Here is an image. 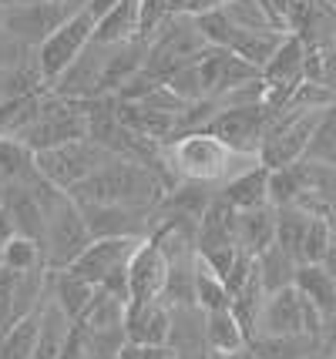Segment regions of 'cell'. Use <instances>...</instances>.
Wrapping results in <instances>:
<instances>
[{
  "mask_svg": "<svg viewBox=\"0 0 336 359\" xmlns=\"http://www.w3.org/2000/svg\"><path fill=\"white\" fill-rule=\"evenodd\" d=\"M296 269H300V262L279 245H269L256 259V276L262 282V289H266V296L279 292V289H289L296 282Z\"/></svg>",
  "mask_w": 336,
  "mask_h": 359,
  "instance_id": "28",
  "label": "cell"
},
{
  "mask_svg": "<svg viewBox=\"0 0 336 359\" xmlns=\"http://www.w3.org/2000/svg\"><path fill=\"white\" fill-rule=\"evenodd\" d=\"M91 238H152L159 229V208L125 205H81Z\"/></svg>",
  "mask_w": 336,
  "mask_h": 359,
  "instance_id": "9",
  "label": "cell"
},
{
  "mask_svg": "<svg viewBox=\"0 0 336 359\" xmlns=\"http://www.w3.org/2000/svg\"><path fill=\"white\" fill-rule=\"evenodd\" d=\"M330 359H336V353H333V356H330Z\"/></svg>",
  "mask_w": 336,
  "mask_h": 359,
  "instance_id": "50",
  "label": "cell"
},
{
  "mask_svg": "<svg viewBox=\"0 0 336 359\" xmlns=\"http://www.w3.org/2000/svg\"><path fill=\"white\" fill-rule=\"evenodd\" d=\"M195 27L208 47H229L232 34H236V24L225 14V7H208L202 14H195Z\"/></svg>",
  "mask_w": 336,
  "mask_h": 359,
  "instance_id": "35",
  "label": "cell"
},
{
  "mask_svg": "<svg viewBox=\"0 0 336 359\" xmlns=\"http://www.w3.org/2000/svg\"><path fill=\"white\" fill-rule=\"evenodd\" d=\"M219 198L225 205H232L236 212H253V208H266L269 205V168L266 165H253L239 172L236 178H229L219 188Z\"/></svg>",
  "mask_w": 336,
  "mask_h": 359,
  "instance_id": "19",
  "label": "cell"
},
{
  "mask_svg": "<svg viewBox=\"0 0 336 359\" xmlns=\"http://www.w3.org/2000/svg\"><path fill=\"white\" fill-rule=\"evenodd\" d=\"M161 161L172 175V182H189V185H208L222 188L229 178L259 165V158L236 155L229 144L215 138L212 131H182L178 138L161 144Z\"/></svg>",
  "mask_w": 336,
  "mask_h": 359,
  "instance_id": "2",
  "label": "cell"
},
{
  "mask_svg": "<svg viewBox=\"0 0 336 359\" xmlns=\"http://www.w3.org/2000/svg\"><path fill=\"white\" fill-rule=\"evenodd\" d=\"M313 359H330V356H326V353H320V356H313Z\"/></svg>",
  "mask_w": 336,
  "mask_h": 359,
  "instance_id": "48",
  "label": "cell"
},
{
  "mask_svg": "<svg viewBox=\"0 0 336 359\" xmlns=\"http://www.w3.org/2000/svg\"><path fill=\"white\" fill-rule=\"evenodd\" d=\"M320 346L326 356H333L336 353V313H330L323 319V332H320Z\"/></svg>",
  "mask_w": 336,
  "mask_h": 359,
  "instance_id": "40",
  "label": "cell"
},
{
  "mask_svg": "<svg viewBox=\"0 0 336 359\" xmlns=\"http://www.w3.org/2000/svg\"><path fill=\"white\" fill-rule=\"evenodd\" d=\"M236 238H239V249L246 255L259 259L262 252L276 245V208H253V212H239V225H236Z\"/></svg>",
  "mask_w": 336,
  "mask_h": 359,
  "instance_id": "21",
  "label": "cell"
},
{
  "mask_svg": "<svg viewBox=\"0 0 336 359\" xmlns=\"http://www.w3.org/2000/svg\"><path fill=\"white\" fill-rule=\"evenodd\" d=\"M306 161H320V165H333L336 168V104L326 108L323 121L316 125L313 138H309V148H306Z\"/></svg>",
  "mask_w": 336,
  "mask_h": 359,
  "instance_id": "34",
  "label": "cell"
},
{
  "mask_svg": "<svg viewBox=\"0 0 336 359\" xmlns=\"http://www.w3.org/2000/svg\"><path fill=\"white\" fill-rule=\"evenodd\" d=\"M14 222L7 219V212H4V208H0V249H4V245H7V242H11V238H14Z\"/></svg>",
  "mask_w": 336,
  "mask_h": 359,
  "instance_id": "42",
  "label": "cell"
},
{
  "mask_svg": "<svg viewBox=\"0 0 336 359\" xmlns=\"http://www.w3.org/2000/svg\"><path fill=\"white\" fill-rule=\"evenodd\" d=\"M71 326L74 323L48 299L44 302V313H41V336H37V346H34L31 359H61L67 336H71Z\"/></svg>",
  "mask_w": 336,
  "mask_h": 359,
  "instance_id": "26",
  "label": "cell"
},
{
  "mask_svg": "<svg viewBox=\"0 0 336 359\" xmlns=\"http://www.w3.org/2000/svg\"><path fill=\"white\" fill-rule=\"evenodd\" d=\"M330 242H333V232H330V225H326V219H313L309 222V232H306L303 238V259L306 266H320L323 255H326V249H330ZM300 262V266H303Z\"/></svg>",
  "mask_w": 336,
  "mask_h": 359,
  "instance_id": "38",
  "label": "cell"
},
{
  "mask_svg": "<svg viewBox=\"0 0 336 359\" xmlns=\"http://www.w3.org/2000/svg\"><path fill=\"white\" fill-rule=\"evenodd\" d=\"M41 313H44V306L37 313L24 316L20 323H14L0 336V359H31L34 356V346H37V336H41Z\"/></svg>",
  "mask_w": 336,
  "mask_h": 359,
  "instance_id": "31",
  "label": "cell"
},
{
  "mask_svg": "<svg viewBox=\"0 0 336 359\" xmlns=\"http://www.w3.org/2000/svg\"><path fill=\"white\" fill-rule=\"evenodd\" d=\"M326 225H330V232L336 235V208H333V212H330V219H326Z\"/></svg>",
  "mask_w": 336,
  "mask_h": 359,
  "instance_id": "46",
  "label": "cell"
},
{
  "mask_svg": "<svg viewBox=\"0 0 336 359\" xmlns=\"http://www.w3.org/2000/svg\"><path fill=\"white\" fill-rule=\"evenodd\" d=\"M34 54H37V50L17 44V41H11V37H4V34H0V71H7V67H20V64L34 61Z\"/></svg>",
  "mask_w": 336,
  "mask_h": 359,
  "instance_id": "39",
  "label": "cell"
},
{
  "mask_svg": "<svg viewBox=\"0 0 336 359\" xmlns=\"http://www.w3.org/2000/svg\"><path fill=\"white\" fill-rule=\"evenodd\" d=\"M300 198V178H296V168H276L269 172V205L272 208H289Z\"/></svg>",
  "mask_w": 336,
  "mask_h": 359,
  "instance_id": "37",
  "label": "cell"
},
{
  "mask_svg": "<svg viewBox=\"0 0 336 359\" xmlns=\"http://www.w3.org/2000/svg\"><path fill=\"white\" fill-rule=\"evenodd\" d=\"M206 332H208V349L212 356H236L242 349H249V336L239 326V319L232 309L222 313H206Z\"/></svg>",
  "mask_w": 336,
  "mask_h": 359,
  "instance_id": "25",
  "label": "cell"
},
{
  "mask_svg": "<svg viewBox=\"0 0 336 359\" xmlns=\"http://www.w3.org/2000/svg\"><path fill=\"white\" fill-rule=\"evenodd\" d=\"M296 332H303V296L296 292V285H289V289L266 296L262 316L256 323V336H296Z\"/></svg>",
  "mask_w": 336,
  "mask_h": 359,
  "instance_id": "14",
  "label": "cell"
},
{
  "mask_svg": "<svg viewBox=\"0 0 336 359\" xmlns=\"http://www.w3.org/2000/svg\"><path fill=\"white\" fill-rule=\"evenodd\" d=\"M112 158H114L112 151L101 148L98 141L81 138V141H71V144H61V148L41 151L37 155V172L44 175L51 185L61 188V191H71L81 182H88L98 168H105Z\"/></svg>",
  "mask_w": 336,
  "mask_h": 359,
  "instance_id": "5",
  "label": "cell"
},
{
  "mask_svg": "<svg viewBox=\"0 0 336 359\" xmlns=\"http://www.w3.org/2000/svg\"><path fill=\"white\" fill-rule=\"evenodd\" d=\"M138 11H142V0H118L112 7V14L105 17L95 27V44L105 47H118L128 44V41H138Z\"/></svg>",
  "mask_w": 336,
  "mask_h": 359,
  "instance_id": "23",
  "label": "cell"
},
{
  "mask_svg": "<svg viewBox=\"0 0 336 359\" xmlns=\"http://www.w3.org/2000/svg\"><path fill=\"white\" fill-rule=\"evenodd\" d=\"M172 178L135 158H112L105 168H98L88 182L71 188L67 195L78 205H125V208H159Z\"/></svg>",
  "mask_w": 336,
  "mask_h": 359,
  "instance_id": "1",
  "label": "cell"
},
{
  "mask_svg": "<svg viewBox=\"0 0 336 359\" xmlns=\"http://www.w3.org/2000/svg\"><path fill=\"white\" fill-rule=\"evenodd\" d=\"M168 346L175 349L178 359H208V332H206V313L199 306H178L172 309V332Z\"/></svg>",
  "mask_w": 336,
  "mask_h": 359,
  "instance_id": "16",
  "label": "cell"
},
{
  "mask_svg": "<svg viewBox=\"0 0 336 359\" xmlns=\"http://www.w3.org/2000/svg\"><path fill=\"white\" fill-rule=\"evenodd\" d=\"M289 37V31L279 27H236L232 41L225 50H232L239 61H246L249 67H256L259 74L266 71V64L276 57V50L283 47V41Z\"/></svg>",
  "mask_w": 336,
  "mask_h": 359,
  "instance_id": "18",
  "label": "cell"
},
{
  "mask_svg": "<svg viewBox=\"0 0 336 359\" xmlns=\"http://www.w3.org/2000/svg\"><path fill=\"white\" fill-rule=\"evenodd\" d=\"M7 4H34V0H7Z\"/></svg>",
  "mask_w": 336,
  "mask_h": 359,
  "instance_id": "47",
  "label": "cell"
},
{
  "mask_svg": "<svg viewBox=\"0 0 336 359\" xmlns=\"http://www.w3.org/2000/svg\"><path fill=\"white\" fill-rule=\"evenodd\" d=\"M91 242L95 238L88 232L81 205L71 195H65L48 212V232H44V266H48V272H67Z\"/></svg>",
  "mask_w": 336,
  "mask_h": 359,
  "instance_id": "3",
  "label": "cell"
},
{
  "mask_svg": "<svg viewBox=\"0 0 336 359\" xmlns=\"http://www.w3.org/2000/svg\"><path fill=\"white\" fill-rule=\"evenodd\" d=\"M125 276H128V306L159 302L168 285V259L152 238H145L131 255Z\"/></svg>",
  "mask_w": 336,
  "mask_h": 359,
  "instance_id": "11",
  "label": "cell"
},
{
  "mask_svg": "<svg viewBox=\"0 0 336 359\" xmlns=\"http://www.w3.org/2000/svg\"><path fill=\"white\" fill-rule=\"evenodd\" d=\"M125 313H128V299L112 296V292H105V289H95V299H91L88 313L81 316L78 326L91 329V332L118 329V326H125Z\"/></svg>",
  "mask_w": 336,
  "mask_h": 359,
  "instance_id": "30",
  "label": "cell"
},
{
  "mask_svg": "<svg viewBox=\"0 0 336 359\" xmlns=\"http://www.w3.org/2000/svg\"><path fill=\"white\" fill-rule=\"evenodd\" d=\"M236 225H239V212L215 195V202L208 205V212L202 215V222H199L195 252H199V255H212V252H222V249H239Z\"/></svg>",
  "mask_w": 336,
  "mask_h": 359,
  "instance_id": "17",
  "label": "cell"
},
{
  "mask_svg": "<svg viewBox=\"0 0 336 359\" xmlns=\"http://www.w3.org/2000/svg\"><path fill=\"white\" fill-rule=\"evenodd\" d=\"M195 306L202 313H222V309H229V289H225L222 276L208 266L199 252H195Z\"/></svg>",
  "mask_w": 336,
  "mask_h": 359,
  "instance_id": "29",
  "label": "cell"
},
{
  "mask_svg": "<svg viewBox=\"0 0 336 359\" xmlns=\"http://www.w3.org/2000/svg\"><path fill=\"white\" fill-rule=\"evenodd\" d=\"M249 353L256 359H313L323 353L320 339L313 336H256L249 339Z\"/></svg>",
  "mask_w": 336,
  "mask_h": 359,
  "instance_id": "24",
  "label": "cell"
},
{
  "mask_svg": "<svg viewBox=\"0 0 336 359\" xmlns=\"http://www.w3.org/2000/svg\"><path fill=\"white\" fill-rule=\"evenodd\" d=\"M309 222L313 215H306L303 208L289 205V208H276V245L286 249L296 262H303V238L309 232Z\"/></svg>",
  "mask_w": 336,
  "mask_h": 359,
  "instance_id": "32",
  "label": "cell"
},
{
  "mask_svg": "<svg viewBox=\"0 0 336 359\" xmlns=\"http://www.w3.org/2000/svg\"><path fill=\"white\" fill-rule=\"evenodd\" d=\"M323 114H326V108L283 111V114L269 125L266 138H262L259 165H266L269 172H276V168H289V165L303 161L306 148H309V138H313L316 125L323 121Z\"/></svg>",
  "mask_w": 336,
  "mask_h": 359,
  "instance_id": "4",
  "label": "cell"
},
{
  "mask_svg": "<svg viewBox=\"0 0 336 359\" xmlns=\"http://www.w3.org/2000/svg\"><path fill=\"white\" fill-rule=\"evenodd\" d=\"M142 242L145 238H95L67 272H74L78 279L91 282L98 289V285L112 282L114 276H121V272L128 269L131 255H135V249H138Z\"/></svg>",
  "mask_w": 336,
  "mask_h": 359,
  "instance_id": "10",
  "label": "cell"
},
{
  "mask_svg": "<svg viewBox=\"0 0 336 359\" xmlns=\"http://www.w3.org/2000/svg\"><path fill=\"white\" fill-rule=\"evenodd\" d=\"M91 37H95V20L84 14V11H78V14L67 17L65 24L37 47L34 64H37V71H41V78H44L48 88L84 54V47L91 44Z\"/></svg>",
  "mask_w": 336,
  "mask_h": 359,
  "instance_id": "7",
  "label": "cell"
},
{
  "mask_svg": "<svg viewBox=\"0 0 336 359\" xmlns=\"http://www.w3.org/2000/svg\"><path fill=\"white\" fill-rule=\"evenodd\" d=\"M330 276L336 279V235H333V242H330V249H326V255H323V262H320Z\"/></svg>",
  "mask_w": 336,
  "mask_h": 359,
  "instance_id": "43",
  "label": "cell"
},
{
  "mask_svg": "<svg viewBox=\"0 0 336 359\" xmlns=\"http://www.w3.org/2000/svg\"><path fill=\"white\" fill-rule=\"evenodd\" d=\"M0 34H4V27H0Z\"/></svg>",
  "mask_w": 336,
  "mask_h": 359,
  "instance_id": "51",
  "label": "cell"
},
{
  "mask_svg": "<svg viewBox=\"0 0 336 359\" xmlns=\"http://www.w3.org/2000/svg\"><path fill=\"white\" fill-rule=\"evenodd\" d=\"M67 17H74L67 7L54 4V0H34V4H7L0 11V27H4V37H11L17 44L37 47L48 41L51 34L65 24Z\"/></svg>",
  "mask_w": 336,
  "mask_h": 359,
  "instance_id": "8",
  "label": "cell"
},
{
  "mask_svg": "<svg viewBox=\"0 0 336 359\" xmlns=\"http://www.w3.org/2000/svg\"><path fill=\"white\" fill-rule=\"evenodd\" d=\"M0 269L14 272V276H27V272H41L44 266V245L34 242V238H24V235H14L4 249H0Z\"/></svg>",
  "mask_w": 336,
  "mask_h": 359,
  "instance_id": "33",
  "label": "cell"
},
{
  "mask_svg": "<svg viewBox=\"0 0 336 359\" xmlns=\"http://www.w3.org/2000/svg\"><path fill=\"white\" fill-rule=\"evenodd\" d=\"M118 359H142V349H138V346H125V349H121V356Z\"/></svg>",
  "mask_w": 336,
  "mask_h": 359,
  "instance_id": "45",
  "label": "cell"
},
{
  "mask_svg": "<svg viewBox=\"0 0 336 359\" xmlns=\"http://www.w3.org/2000/svg\"><path fill=\"white\" fill-rule=\"evenodd\" d=\"M272 125V111L256 101V104H232V108H222L212 121H208L206 131H212L215 138L229 144L236 155L246 158H259V148H262V138Z\"/></svg>",
  "mask_w": 336,
  "mask_h": 359,
  "instance_id": "6",
  "label": "cell"
},
{
  "mask_svg": "<svg viewBox=\"0 0 336 359\" xmlns=\"http://www.w3.org/2000/svg\"><path fill=\"white\" fill-rule=\"evenodd\" d=\"M54 4H61V7H67L71 14H78V11H84L91 0H54Z\"/></svg>",
  "mask_w": 336,
  "mask_h": 359,
  "instance_id": "44",
  "label": "cell"
},
{
  "mask_svg": "<svg viewBox=\"0 0 336 359\" xmlns=\"http://www.w3.org/2000/svg\"><path fill=\"white\" fill-rule=\"evenodd\" d=\"M142 359H178L172 346H152V349H142Z\"/></svg>",
  "mask_w": 336,
  "mask_h": 359,
  "instance_id": "41",
  "label": "cell"
},
{
  "mask_svg": "<svg viewBox=\"0 0 336 359\" xmlns=\"http://www.w3.org/2000/svg\"><path fill=\"white\" fill-rule=\"evenodd\" d=\"M37 155L20 138H0V188L31 185L37 178Z\"/></svg>",
  "mask_w": 336,
  "mask_h": 359,
  "instance_id": "22",
  "label": "cell"
},
{
  "mask_svg": "<svg viewBox=\"0 0 336 359\" xmlns=\"http://www.w3.org/2000/svg\"><path fill=\"white\" fill-rule=\"evenodd\" d=\"M48 299L71 323H81V316L88 313V306H91V299H95V285L78 279L74 272H51Z\"/></svg>",
  "mask_w": 336,
  "mask_h": 359,
  "instance_id": "20",
  "label": "cell"
},
{
  "mask_svg": "<svg viewBox=\"0 0 336 359\" xmlns=\"http://www.w3.org/2000/svg\"><path fill=\"white\" fill-rule=\"evenodd\" d=\"M0 208L7 212V219L14 222V232L24 238H34L44 245V232H48V215L37 202V195L31 191V185H17V188H0Z\"/></svg>",
  "mask_w": 336,
  "mask_h": 359,
  "instance_id": "15",
  "label": "cell"
},
{
  "mask_svg": "<svg viewBox=\"0 0 336 359\" xmlns=\"http://www.w3.org/2000/svg\"><path fill=\"white\" fill-rule=\"evenodd\" d=\"M172 0H142L138 11V41L152 47V41L161 34V27L172 20Z\"/></svg>",
  "mask_w": 336,
  "mask_h": 359,
  "instance_id": "36",
  "label": "cell"
},
{
  "mask_svg": "<svg viewBox=\"0 0 336 359\" xmlns=\"http://www.w3.org/2000/svg\"><path fill=\"white\" fill-rule=\"evenodd\" d=\"M168 332H172V309L165 302H145V306H128L125 313V336L131 346L138 349H152V346H168Z\"/></svg>",
  "mask_w": 336,
  "mask_h": 359,
  "instance_id": "13",
  "label": "cell"
},
{
  "mask_svg": "<svg viewBox=\"0 0 336 359\" xmlns=\"http://www.w3.org/2000/svg\"><path fill=\"white\" fill-rule=\"evenodd\" d=\"M4 7H7V0H0V11H4Z\"/></svg>",
  "mask_w": 336,
  "mask_h": 359,
  "instance_id": "49",
  "label": "cell"
},
{
  "mask_svg": "<svg viewBox=\"0 0 336 359\" xmlns=\"http://www.w3.org/2000/svg\"><path fill=\"white\" fill-rule=\"evenodd\" d=\"M296 178H300V198L296 208H303L313 219H330L336 208V168L320 161H296Z\"/></svg>",
  "mask_w": 336,
  "mask_h": 359,
  "instance_id": "12",
  "label": "cell"
},
{
  "mask_svg": "<svg viewBox=\"0 0 336 359\" xmlns=\"http://www.w3.org/2000/svg\"><path fill=\"white\" fill-rule=\"evenodd\" d=\"M296 289H300V296L309 299L323 316L336 313V279L326 272L323 266H300L296 269V282H293Z\"/></svg>",
  "mask_w": 336,
  "mask_h": 359,
  "instance_id": "27",
  "label": "cell"
}]
</instances>
